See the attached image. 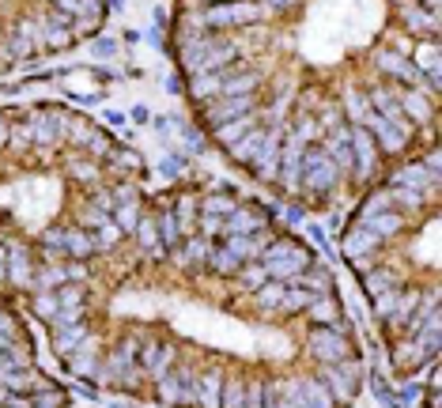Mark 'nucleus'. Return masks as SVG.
<instances>
[{"mask_svg": "<svg viewBox=\"0 0 442 408\" xmlns=\"http://www.w3.org/2000/svg\"><path fill=\"white\" fill-rule=\"evenodd\" d=\"M257 8L253 4H235V8H220V12H212V23H231V19H253Z\"/></svg>", "mask_w": 442, "mask_h": 408, "instance_id": "nucleus-1", "label": "nucleus"}, {"mask_svg": "<svg viewBox=\"0 0 442 408\" xmlns=\"http://www.w3.org/2000/svg\"><path fill=\"white\" fill-rule=\"evenodd\" d=\"M318 351H325L329 359H336V351H344V344L333 340V337H318Z\"/></svg>", "mask_w": 442, "mask_h": 408, "instance_id": "nucleus-2", "label": "nucleus"}, {"mask_svg": "<svg viewBox=\"0 0 442 408\" xmlns=\"http://www.w3.org/2000/svg\"><path fill=\"white\" fill-rule=\"evenodd\" d=\"M276 4H287V0H276Z\"/></svg>", "mask_w": 442, "mask_h": 408, "instance_id": "nucleus-3", "label": "nucleus"}]
</instances>
